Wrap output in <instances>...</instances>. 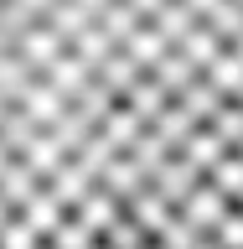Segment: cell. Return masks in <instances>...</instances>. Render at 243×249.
<instances>
[{"mask_svg":"<svg viewBox=\"0 0 243 249\" xmlns=\"http://www.w3.org/2000/svg\"><path fill=\"white\" fill-rule=\"evenodd\" d=\"M228 213H233V202L223 197V192H217L212 182H202L197 192H192V197L181 202V218L192 223V229H202V233H212V229H217V223H223Z\"/></svg>","mask_w":243,"mask_h":249,"instance_id":"6da1fadb","label":"cell"},{"mask_svg":"<svg viewBox=\"0 0 243 249\" xmlns=\"http://www.w3.org/2000/svg\"><path fill=\"white\" fill-rule=\"evenodd\" d=\"M98 244H104V249H155L161 239H155V233L145 229V223H135V218L124 213L119 223H114V229H109L104 239H98Z\"/></svg>","mask_w":243,"mask_h":249,"instance_id":"7a4b0ae2","label":"cell"},{"mask_svg":"<svg viewBox=\"0 0 243 249\" xmlns=\"http://www.w3.org/2000/svg\"><path fill=\"white\" fill-rule=\"evenodd\" d=\"M212 130L223 135L228 151H238V145H243V104H238V99H228V104L212 114Z\"/></svg>","mask_w":243,"mask_h":249,"instance_id":"3957f363","label":"cell"},{"mask_svg":"<svg viewBox=\"0 0 243 249\" xmlns=\"http://www.w3.org/2000/svg\"><path fill=\"white\" fill-rule=\"evenodd\" d=\"M212 239H217L223 249H243V213H238V208H233V213L212 229Z\"/></svg>","mask_w":243,"mask_h":249,"instance_id":"277c9868","label":"cell"},{"mask_svg":"<svg viewBox=\"0 0 243 249\" xmlns=\"http://www.w3.org/2000/svg\"><path fill=\"white\" fill-rule=\"evenodd\" d=\"M11 218H16V202L0 192V233H5V223H11Z\"/></svg>","mask_w":243,"mask_h":249,"instance_id":"5b68a950","label":"cell"},{"mask_svg":"<svg viewBox=\"0 0 243 249\" xmlns=\"http://www.w3.org/2000/svg\"><path fill=\"white\" fill-rule=\"evenodd\" d=\"M233 208H238V213H243V197H238V202H233Z\"/></svg>","mask_w":243,"mask_h":249,"instance_id":"8992f818","label":"cell"},{"mask_svg":"<svg viewBox=\"0 0 243 249\" xmlns=\"http://www.w3.org/2000/svg\"><path fill=\"white\" fill-rule=\"evenodd\" d=\"M93 249H104V244H93Z\"/></svg>","mask_w":243,"mask_h":249,"instance_id":"52a82bcc","label":"cell"}]
</instances>
